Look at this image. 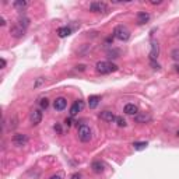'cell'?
<instances>
[{"mask_svg": "<svg viewBox=\"0 0 179 179\" xmlns=\"http://www.w3.org/2000/svg\"><path fill=\"white\" fill-rule=\"evenodd\" d=\"M137 112H139V109L134 104H127L125 106V113H127V115H137Z\"/></svg>", "mask_w": 179, "mask_h": 179, "instance_id": "4fadbf2b", "label": "cell"}, {"mask_svg": "<svg viewBox=\"0 0 179 179\" xmlns=\"http://www.w3.org/2000/svg\"><path fill=\"white\" fill-rule=\"evenodd\" d=\"M151 66H153V69H157V70L159 69V64L157 63L155 60H151Z\"/></svg>", "mask_w": 179, "mask_h": 179, "instance_id": "484cf974", "label": "cell"}, {"mask_svg": "<svg viewBox=\"0 0 179 179\" xmlns=\"http://www.w3.org/2000/svg\"><path fill=\"white\" fill-rule=\"evenodd\" d=\"M116 123H118V126H120V127L126 126V120L123 119V118H120V116H116Z\"/></svg>", "mask_w": 179, "mask_h": 179, "instance_id": "44dd1931", "label": "cell"}, {"mask_svg": "<svg viewBox=\"0 0 179 179\" xmlns=\"http://www.w3.org/2000/svg\"><path fill=\"white\" fill-rule=\"evenodd\" d=\"M49 179H62V176L60 175H53V176H50Z\"/></svg>", "mask_w": 179, "mask_h": 179, "instance_id": "f546056e", "label": "cell"}, {"mask_svg": "<svg viewBox=\"0 0 179 179\" xmlns=\"http://www.w3.org/2000/svg\"><path fill=\"white\" fill-rule=\"evenodd\" d=\"M64 123H66L67 126H70V125H71V120H70V119H66V120H64Z\"/></svg>", "mask_w": 179, "mask_h": 179, "instance_id": "1f68e13d", "label": "cell"}, {"mask_svg": "<svg viewBox=\"0 0 179 179\" xmlns=\"http://www.w3.org/2000/svg\"><path fill=\"white\" fill-rule=\"evenodd\" d=\"M136 122L137 123H146L148 122V120H151V116L148 115V113H140V115H136Z\"/></svg>", "mask_w": 179, "mask_h": 179, "instance_id": "9a60e30c", "label": "cell"}, {"mask_svg": "<svg viewBox=\"0 0 179 179\" xmlns=\"http://www.w3.org/2000/svg\"><path fill=\"white\" fill-rule=\"evenodd\" d=\"M77 70H80V71H84V70H86V66H84V64H79V66H77Z\"/></svg>", "mask_w": 179, "mask_h": 179, "instance_id": "83f0119b", "label": "cell"}, {"mask_svg": "<svg viewBox=\"0 0 179 179\" xmlns=\"http://www.w3.org/2000/svg\"><path fill=\"white\" fill-rule=\"evenodd\" d=\"M148 20H150V14L146 13V11H140L137 14V23L139 24H146Z\"/></svg>", "mask_w": 179, "mask_h": 179, "instance_id": "7c38bea8", "label": "cell"}, {"mask_svg": "<svg viewBox=\"0 0 179 179\" xmlns=\"http://www.w3.org/2000/svg\"><path fill=\"white\" fill-rule=\"evenodd\" d=\"M178 136H179V130H178Z\"/></svg>", "mask_w": 179, "mask_h": 179, "instance_id": "d590c367", "label": "cell"}, {"mask_svg": "<svg viewBox=\"0 0 179 179\" xmlns=\"http://www.w3.org/2000/svg\"><path fill=\"white\" fill-rule=\"evenodd\" d=\"M27 4L28 3H27L25 0H17V2H14V7H16V9H20V10L25 9Z\"/></svg>", "mask_w": 179, "mask_h": 179, "instance_id": "d6986e66", "label": "cell"}, {"mask_svg": "<svg viewBox=\"0 0 179 179\" xmlns=\"http://www.w3.org/2000/svg\"><path fill=\"white\" fill-rule=\"evenodd\" d=\"M0 64H2V69H4V67H6V60L2 59L0 60Z\"/></svg>", "mask_w": 179, "mask_h": 179, "instance_id": "f1b7e54d", "label": "cell"}, {"mask_svg": "<svg viewBox=\"0 0 179 179\" xmlns=\"http://www.w3.org/2000/svg\"><path fill=\"white\" fill-rule=\"evenodd\" d=\"M93 171L97 174H100L104 171V164L100 163V161H95V163H93Z\"/></svg>", "mask_w": 179, "mask_h": 179, "instance_id": "e0dca14e", "label": "cell"}, {"mask_svg": "<svg viewBox=\"0 0 179 179\" xmlns=\"http://www.w3.org/2000/svg\"><path fill=\"white\" fill-rule=\"evenodd\" d=\"M95 67H97V71L101 74H108V73H112V71L118 70V66L111 63V62H98Z\"/></svg>", "mask_w": 179, "mask_h": 179, "instance_id": "6da1fadb", "label": "cell"}, {"mask_svg": "<svg viewBox=\"0 0 179 179\" xmlns=\"http://www.w3.org/2000/svg\"><path fill=\"white\" fill-rule=\"evenodd\" d=\"M172 59L174 60H179V49H174L172 50Z\"/></svg>", "mask_w": 179, "mask_h": 179, "instance_id": "cb8c5ba5", "label": "cell"}, {"mask_svg": "<svg viewBox=\"0 0 179 179\" xmlns=\"http://www.w3.org/2000/svg\"><path fill=\"white\" fill-rule=\"evenodd\" d=\"M24 32H25V30H24V28L18 23L14 24V25L10 28V34L13 35L14 38H21L24 35Z\"/></svg>", "mask_w": 179, "mask_h": 179, "instance_id": "52a82bcc", "label": "cell"}, {"mask_svg": "<svg viewBox=\"0 0 179 179\" xmlns=\"http://www.w3.org/2000/svg\"><path fill=\"white\" fill-rule=\"evenodd\" d=\"M55 130H56V132H59V133H62V129H60L59 125H56V126H55Z\"/></svg>", "mask_w": 179, "mask_h": 179, "instance_id": "4dcf8cb0", "label": "cell"}, {"mask_svg": "<svg viewBox=\"0 0 179 179\" xmlns=\"http://www.w3.org/2000/svg\"><path fill=\"white\" fill-rule=\"evenodd\" d=\"M13 143H14V146L23 147V146H25L27 143H28V137H27L25 134L17 133V134H14V136H13Z\"/></svg>", "mask_w": 179, "mask_h": 179, "instance_id": "5b68a950", "label": "cell"}, {"mask_svg": "<svg viewBox=\"0 0 179 179\" xmlns=\"http://www.w3.org/2000/svg\"><path fill=\"white\" fill-rule=\"evenodd\" d=\"M175 70H176V71L179 73V64H178V66H175Z\"/></svg>", "mask_w": 179, "mask_h": 179, "instance_id": "e575fe53", "label": "cell"}, {"mask_svg": "<svg viewBox=\"0 0 179 179\" xmlns=\"http://www.w3.org/2000/svg\"><path fill=\"white\" fill-rule=\"evenodd\" d=\"M83 108H84L83 101H76V102L71 105V108H70V116H76Z\"/></svg>", "mask_w": 179, "mask_h": 179, "instance_id": "30bf717a", "label": "cell"}, {"mask_svg": "<svg viewBox=\"0 0 179 179\" xmlns=\"http://www.w3.org/2000/svg\"><path fill=\"white\" fill-rule=\"evenodd\" d=\"M153 4H161V0H154V2H151Z\"/></svg>", "mask_w": 179, "mask_h": 179, "instance_id": "836d02e7", "label": "cell"}, {"mask_svg": "<svg viewBox=\"0 0 179 179\" xmlns=\"http://www.w3.org/2000/svg\"><path fill=\"white\" fill-rule=\"evenodd\" d=\"M48 106H49V100H46V98L41 100V108H42V109H46Z\"/></svg>", "mask_w": 179, "mask_h": 179, "instance_id": "7402d4cb", "label": "cell"}, {"mask_svg": "<svg viewBox=\"0 0 179 179\" xmlns=\"http://www.w3.org/2000/svg\"><path fill=\"white\" fill-rule=\"evenodd\" d=\"M70 179H81V175H80V174H73Z\"/></svg>", "mask_w": 179, "mask_h": 179, "instance_id": "4316f807", "label": "cell"}, {"mask_svg": "<svg viewBox=\"0 0 179 179\" xmlns=\"http://www.w3.org/2000/svg\"><path fill=\"white\" fill-rule=\"evenodd\" d=\"M108 55H109V57H118V55H119V50H116V49H112V50H109L108 52Z\"/></svg>", "mask_w": 179, "mask_h": 179, "instance_id": "603a6c76", "label": "cell"}, {"mask_svg": "<svg viewBox=\"0 0 179 179\" xmlns=\"http://www.w3.org/2000/svg\"><path fill=\"white\" fill-rule=\"evenodd\" d=\"M113 37H115L116 39L125 42V41H127L130 38V31L127 30L125 25H118L115 30H113Z\"/></svg>", "mask_w": 179, "mask_h": 179, "instance_id": "7a4b0ae2", "label": "cell"}, {"mask_svg": "<svg viewBox=\"0 0 179 179\" xmlns=\"http://www.w3.org/2000/svg\"><path fill=\"white\" fill-rule=\"evenodd\" d=\"M133 147H134V150H144L147 147V141H136L133 143Z\"/></svg>", "mask_w": 179, "mask_h": 179, "instance_id": "ac0fdd59", "label": "cell"}, {"mask_svg": "<svg viewBox=\"0 0 179 179\" xmlns=\"http://www.w3.org/2000/svg\"><path fill=\"white\" fill-rule=\"evenodd\" d=\"M18 24L25 30L27 27H28V24H30V20H28L27 17H20V18H18Z\"/></svg>", "mask_w": 179, "mask_h": 179, "instance_id": "ffe728a7", "label": "cell"}, {"mask_svg": "<svg viewBox=\"0 0 179 179\" xmlns=\"http://www.w3.org/2000/svg\"><path fill=\"white\" fill-rule=\"evenodd\" d=\"M0 24H2V25H4V24H6V20H4L3 17H2V18H0Z\"/></svg>", "mask_w": 179, "mask_h": 179, "instance_id": "d6a6232c", "label": "cell"}, {"mask_svg": "<svg viewBox=\"0 0 179 179\" xmlns=\"http://www.w3.org/2000/svg\"><path fill=\"white\" fill-rule=\"evenodd\" d=\"M30 119H31V123H32L34 126L39 125L41 120H42V112H41V109H34L30 115Z\"/></svg>", "mask_w": 179, "mask_h": 179, "instance_id": "8992f818", "label": "cell"}, {"mask_svg": "<svg viewBox=\"0 0 179 179\" xmlns=\"http://www.w3.org/2000/svg\"><path fill=\"white\" fill-rule=\"evenodd\" d=\"M45 83V79H42V77H39V79L37 80V81H35V84H34V87H39L41 84H43Z\"/></svg>", "mask_w": 179, "mask_h": 179, "instance_id": "d4e9b609", "label": "cell"}, {"mask_svg": "<svg viewBox=\"0 0 179 179\" xmlns=\"http://www.w3.org/2000/svg\"><path fill=\"white\" fill-rule=\"evenodd\" d=\"M90 10L94 11V13H105L108 10V7L104 2H93L90 4Z\"/></svg>", "mask_w": 179, "mask_h": 179, "instance_id": "277c9868", "label": "cell"}, {"mask_svg": "<svg viewBox=\"0 0 179 179\" xmlns=\"http://www.w3.org/2000/svg\"><path fill=\"white\" fill-rule=\"evenodd\" d=\"M159 55V45L158 42L153 41L151 42V52H150V60H155Z\"/></svg>", "mask_w": 179, "mask_h": 179, "instance_id": "9c48e42d", "label": "cell"}, {"mask_svg": "<svg viewBox=\"0 0 179 179\" xmlns=\"http://www.w3.org/2000/svg\"><path fill=\"white\" fill-rule=\"evenodd\" d=\"M70 34H71V30H70L69 27H60L59 30H57V35L60 38H66V37H69Z\"/></svg>", "mask_w": 179, "mask_h": 179, "instance_id": "2e32d148", "label": "cell"}, {"mask_svg": "<svg viewBox=\"0 0 179 179\" xmlns=\"http://www.w3.org/2000/svg\"><path fill=\"white\" fill-rule=\"evenodd\" d=\"M100 101H101V98L98 95H91L88 98V106L91 109H94V108H97V105L100 104Z\"/></svg>", "mask_w": 179, "mask_h": 179, "instance_id": "5bb4252c", "label": "cell"}, {"mask_svg": "<svg viewBox=\"0 0 179 179\" xmlns=\"http://www.w3.org/2000/svg\"><path fill=\"white\" fill-rule=\"evenodd\" d=\"M91 137H93V132H91L90 126H87V125H81V126L79 127V139H80V141L88 143L90 140H91Z\"/></svg>", "mask_w": 179, "mask_h": 179, "instance_id": "3957f363", "label": "cell"}, {"mask_svg": "<svg viewBox=\"0 0 179 179\" xmlns=\"http://www.w3.org/2000/svg\"><path fill=\"white\" fill-rule=\"evenodd\" d=\"M66 106H67V101H66V98H63V97L56 98L55 102H53V108H55L56 111H63Z\"/></svg>", "mask_w": 179, "mask_h": 179, "instance_id": "ba28073f", "label": "cell"}, {"mask_svg": "<svg viewBox=\"0 0 179 179\" xmlns=\"http://www.w3.org/2000/svg\"><path fill=\"white\" fill-rule=\"evenodd\" d=\"M100 118L102 120H105V122H113V120L116 122V116L113 115L111 111H104V112H101L100 113Z\"/></svg>", "mask_w": 179, "mask_h": 179, "instance_id": "8fae6325", "label": "cell"}]
</instances>
